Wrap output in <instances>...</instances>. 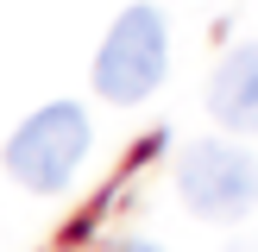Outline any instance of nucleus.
<instances>
[{
  "label": "nucleus",
  "instance_id": "1",
  "mask_svg": "<svg viewBox=\"0 0 258 252\" xmlns=\"http://www.w3.org/2000/svg\"><path fill=\"white\" fill-rule=\"evenodd\" d=\"M82 158H88V113L76 107V101H50V107H38L32 120L7 139V170H13V183L38 189V196H57V189L82 170Z\"/></svg>",
  "mask_w": 258,
  "mask_h": 252
},
{
  "label": "nucleus",
  "instance_id": "5",
  "mask_svg": "<svg viewBox=\"0 0 258 252\" xmlns=\"http://www.w3.org/2000/svg\"><path fill=\"white\" fill-rule=\"evenodd\" d=\"M120 252H158V246H145V239H126V246Z\"/></svg>",
  "mask_w": 258,
  "mask_h": 252
},
{
  "label": "nucleus",
  "instance_id": "2",
  "mask_svg": "<svg viewBox=\"0 0 258 252\" xmlns=\"http://www.w3.org/2000/svg\"><path fill=\"white\" fill-rule=\"evenodd\" d=\"M176 189H183L189 214H202V221H246L252 202H258V164L239 145L202 139L176 164Z\"/></svg>",
  "mask_w": 258,
  "mask_h": 252
},
{
  "label": "nucleus",
  "instance_id": "4",
  "mask_svg": "<svg viewBox=\"0 0 258 252\" xmlns=\"http://www.w3.org/2000/svg\"><path fill=\"white\" fill-rule=\"evenodd\" d=\"M208 113L233 133H258V44H239L208 76Z\"/></svg>",
  "mask_w": 258,
  "mask_h": 252
},
{
  "label": "nucleus",
  "instance_id": "3",
  "mask_svg": "<svg viewBox=\"0 0 258 252\" xmlns=\"http://www.w3.org/2000/svg\"><path fill=\"white\" fill-rule=\"evenodd\" d=\"M158 76H164V13L126 7L95 57V88L107 101H120V107H133V101H145L158 88Z\"/></svg>",
  "mask_w": 258,
  "mask_h": 252
},
{
  "label": "nucleus",
  "instance_id": "6",
  "mask_svg": "<svg viewBox=\"0 0 258 252\" xmlns=\"http://www.w3.org/2000/svg\"><path fill=\"white\" fill-rule=\"evenodd\" d=\"M233 252H258V246H233Z\"/></svg>",
  "mask_w": 258,
  "mask_h": 252
}]
</instances>
